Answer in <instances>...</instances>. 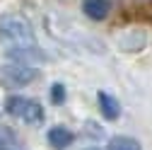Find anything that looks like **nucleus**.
<instances>
[{
    "instance_id": "3",
    "label": "nucleus",
    "mask_w": 152,
    "mask_h": 150,
    "mask_svg": "<svg viewBox=\"0 0 152 150\" xmlns=\"http://www.w3.org/2000/svg\"><path fill=\"white\" fill-rule=\"evenodd\" d=\"M39 78V70L34 65H22V63H7L0 65V85L7 90H20L27 87L29 82H34Z\"/></svg>"
},
{
    "instance_id": "5",
    "label": "nucleus",
    "mask_w": 152,
    "mask_h": 150,
    "mask_svg": "<svg viewBox=\"0 0 152 150\" xmlns=\"http://www.w3.org/2000/svg\"><path fill=\"white\" fill-rule=\"evenodd\" d=\"M97 102H99V111H102V116L106 119V121H116L118 116H121V104H118V99L113 97V95H109V92H99L97 95Z\"/></svg>"
},
{
    "instance_id": "4",
    "label": "nucleus",
    "mask_w": 152,
    "mask_h": 150,
    "mask_svg": "<svg viewBox=\"0 0 152 150\" xmlns=\"http://www.w3.org/2000/svg\"><path fill=\"white\" fill-rule=\"evenodd\" d=\"M7 58L12 63L34 65V63H39V61H46V53L41 49H36V44H29V46H10L7 49Z\"/></svg>"
},
{
    "instance_id": "10",
    "label": "nucleus",
    "mask_w": 152,
    "mask_h": 150,
    "mask_svg": "<svg viewBox=\"0 0 152 150\" xmlns=\"http://www.w3.org/2000/svg\"><path fill=\"white\" fill-rule=\"evenodd\" d=\"M0 140H3L5 145H7V143H15V133H12L7 126H0Z\"/></svg>"
},
{
    "instance_id": "8",
    "label": "nucleus",
    "mask_w": 152,
    "mask_h": 150,
    "mask_svg": "<svg viewBox=\"0 0 152 150\" xmlns=\"http://www.w3.org/2000/svg\"><path fill=\"white\" fill-rule=\"evenodd\" d=\"M106 150H142V145L130 136H113L106 145Z\"/></svg>"
},
{
    "instance_id": "2",
    "label": "nucleus",
    "mask_w": 152,
    "mask_h": 150,
    "mask_svg": "<svg viewBox=\"0 0 152 150\" xmlns=\"http://www.w3.org/2000/svg\"><path fill=\"white\" fill-rule=\"evenodd\" d=\"M0 39L10 46H29L34 44V29L24 17H3L0 20Z\"/></svg>"
},
{
    "instance_id": "7",
    "label": "nucleus",
    "mask_w": 152,
    "mask_h": 150,
    "mask_svg": "<svg viewBox=\"0 0 152 150\" xmlns=\"http://www.w3.org/2000/svg\"><path fill=\"white\" fill-rule=\"evenodd\" d=\"M48 145L51 148H56V150H65V148H70L72 145V140H75V133L70 128H65V126H53L51 131H48Z\"/></svg>"
},
{
    "instance_id": "1",
    "label": "nucleus",
    "mask_w": 152,
    "mask_h": 150,
    "mask_svg": "<svg viewBox=\"0 0 152 150\" xmlns=\"http://www.w3.org/2000/svg\"><path fill=\"white\" fill-rule=\"evenodd\" d=\"M5 111H7L10 116L20 119L22 124H27V126H41L44 119H46L44 107L36 102V99L22 97V95H10L5 99Z\"/></svg>"
},
{
    "instance_id": "9",
    "label": "nucleus",
    "mask_w": 152,
    "mask_h": 150,
    "mask_svg": "<svg viewBox=\"0 0 152 150\" xmlns=\"http://www.w3.org/2000/svg\"><path fill=\"white\" fill-rule=\"evenodd\" d=\"M51 102L53 104H63L65 102V85L53 82V87H51Z\"/></svg>"
},
{
    "instance_id": "11",
    "label": "nucleus",
    "mask_w": 152,
    "mask_h": 150,
    "mask_svg": "<svg viewBox=\"0 0 152 150\" xmlns=\"http://www.w3.org/2000/svg\"><path fill=\"white\" fill-rule=\"evenodd\" d=\"M3 148H5V143H3V140H0V150H3Z\"/></svg>"
},
{
    "instance_id": "6",
    "label": "nucleus",
    "mask_w": 152,
    "mask_h": 150,
    "mask_svg": "<svg viewBox=\"0 0 152 150\" xmlns=\"http://www.w3.org/2000/svg\"><path fill=\"white\" fill-rule=\"evenodd\" d=\"M82 12L94 22H102L111 12V0H82Z\"/></svg>"
},
{
    "instance_id": "12",
    "label": "nucleus",
    "mask_w": 152,
    "mask_h": 150,
    "mask_svg": "<svg viewBox=\"0 0 152 150\" xmlns=\"http://www.w3.org/2000/svg\"><path fill=\"white\" fill-rule=\"evenodd\" d=\"M92 150H94V148H92Z\"/></svg>"
}]
</instances>
